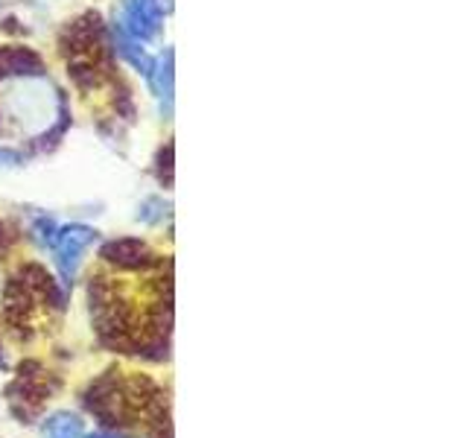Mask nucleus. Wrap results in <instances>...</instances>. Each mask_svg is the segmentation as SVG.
I'll return each instance as SVG.
<instances>
[{"label":"nucleus","mask_w":467,"mask_h":438,"mask_svg":"<svg viewBox=\"0 0 467 438\" xmlns=\"http://www.w3.org/2000/svg\"><path fill=\"white\" fill-rule=\"evenodd\" d=\"M99 257L114 263L117 269H143V266H150V263H152V255H150V248H146V243L131 240V237L106 243V245H102Z\"/></svg>","instance_id":"obj_4"},{"label":"nucleus","mask_w":467,"mask_h":438,"mask_svg":"<svg viewBox=\"0 0 467 438\" xmlns=\"http://www.w3.org/2000/svg\"><path fill=\"white\" fill-rule=\"evenodd\" d=\"M44 62L29 47H0V82L4 79H41Z\"/></svg>","instance_id":"obj_3"},{"label":"nucleus","mask_w":467,"mask_h":438,"mask_svg":"<svg viewBox=\"0 0 467 438\" xmlns=\"http://www.w3.org/2000/svg\"><path fill=\"white\" fill-rule=\"evenodd\" d=\"M36 237H38V243H53V237H56V225L50 223V219H38V223H36Z\"/></svg>","instance_id":"obj_9"},{"label":"nucleus","mask_w":467,"mask_h":438,"mask_svg":"<svg viewBox=\"0 0 467 438\" xmlns=\"http://www.w3.org/2000/svg\"><path fill=\"white\" fill-rule=\"evenodd\" d=\"M47 435L50 438H79L82 435V421L79 418H73V415H65V412H58L47 421Z\"/></svg>","instance_id":"obj_7"},{"label":"nucleus","mask_w":467,"mask_h":438,"mask_svg":"<svg viewBox=\"0 0 467 438\" xmlns=\"http://www.w3.org/2000/svg\"><path fill=\"white\" fill-rule=\"evenodd\" d=\"M146 79H150L152 94L161 102V114L170 117L172 114V50H167L161 58H155V65H152Z\"/></svg>","instance_id":"obj_5"},{"label":"nucleus","mask_w":467,"mask_h":438,"mask_svg":"<svg viewBox=\"0 0 467 438\" xmlns=\"http://www.w3.org/2000/svg\"><path fill=\"white\" fill-rule=\"evenodd\" d=\"M164 12L161 0H123V24L120 29L135 41H152L161 36Z\"/></svg>","instance_id":"obj_1"},{"label":"nucleus","mask_w":467,"mask_h":438,"mask_svg":"<svg viewBox=\"0 0 467 438\" xmlns=\"http://www.w3.org/2000/svg\"><path fill=\"white\" fill-rule=\"evenodd\" d=\"M114 44H117V53H120L131 68H135L138 73H143V77H150V70H152V65H155V58L140 47V41L129 38V36L123 33V29L117 26V29H114Z\"/></svg>","instance_id":"obj_6"},{"label":"nucleus","mask_w":467,"mask_h":438,"mask_svg":"<svg viewBox=\"0 0 467 438\" xmlns=\"http://www.w3.org/2000/svg\"><path fill=\"white\" fill-rule=\"evenodd\" d=\"M0 365H4V354H0Z\"/></svg>","instance_id":"obj_11"},{"label":"nucleus","mask_w":467,"mask_h":438,"mask_svg":"<svg viewBox=\"0 0 467 438\" xmlns=\"http://www.w3.org/2000/svg\"><path fill=\"white\" fill-rule=\"evenodd\" d=\"M4 243H6V225L0 223V245H4Z\"/></svg>","instance_id":"obj_10"},{"label":"nucleus","mask_w":467,"mask_h":438,"mask_svg":"<svg viewBox=\"0 0 467 438\" xmlns=\"http://www.w3.org/2000/svg\"><path fill=\"white\" fill-rule=\"evenodd\" d=\"M164 172H167V184H170L172 182V143H167L158 155V175L161 179H164Z\"/></svg>","instance_id":"obj_8"},{"label":"nucleus","mask_w":467,"mask_h":438,"mask_svg":"<svg viewBox=\"0 0 467 438\" xmlns=\"http://www.w3.org/2000/svg\"><path fill=\"white\" fill-rule=\"evenodd\" d=\"M97 240V231L88 228V225H67L62 228L53 237V252H56V263L62 266L65 277H73V272H77L79 266V257L88 245H91Z\"/></svg>","instance_id":"obj_2"}]
</instances>
